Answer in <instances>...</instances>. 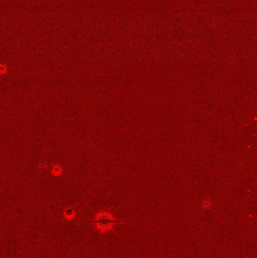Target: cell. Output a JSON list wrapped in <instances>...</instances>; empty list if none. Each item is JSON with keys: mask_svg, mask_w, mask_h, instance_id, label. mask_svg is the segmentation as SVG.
Masks as SVG:
<instances>
[{"mask_svg": "<svg viewBox=\"0 0 257 258\" xmlns=\"http://www.w3.org/2000/svg\"><path fill=\"white\" fill-rule=\"evenodd\" d=\"M88 223H94L97 229L100 233L109 232L113 229V226L116 223H125V221L115 220L112 213L108 212H101L97 214L96 218L93 220H88Z\"/></svg>", "mask_w": 257, "mask_h": 258, "instance_id": "obj_1", "label": "cell"}, {"mask_svg": "<svg viewBox=\"0 0 257 258\" xmlns=\"http://www.w3.org/2000/svg\"><path fill=\"white\" fill-rule=\"evenodd\" d=\"M202 208L204 209H209L211 208V206H212V201H211V200L210 199V198H204V199L202 201V205H201Z\"/></svg>", "mask_w": 257, "mask_h": 258, "instance_id": "obj_3", "label": "cell"}, {"mask_svg": "<svg viewBox=\"0 0 257 258\" xmlns=\"http://www.w3.org/2000/svg\"><path fill=\"white\" fill-rule=\"evenodd\" d=\"M51 172H52V174L54 176H60V175L62 174V168L59 165H54Z\"/></svg>", "mask_w": 257, "mask_h": 258, "instance_id": "obj_4", "label": "cell"}, {"mask_svg": "<svg viewBox=\"0 0 257 258\" xmlns=\"http://www.w3.org/2000/svg\"><path fill=\"white\" fill-rule=\"evenodd\" d=\"M63 216L64 218L67 219V220H73V219H74L75 217H76V212H75L73 208H69L65 209Z\"/></svg>", "mask_w": 257, "mask_h": 258, "instance_id": "obj_2", "label": "cell"}]
</instances>
